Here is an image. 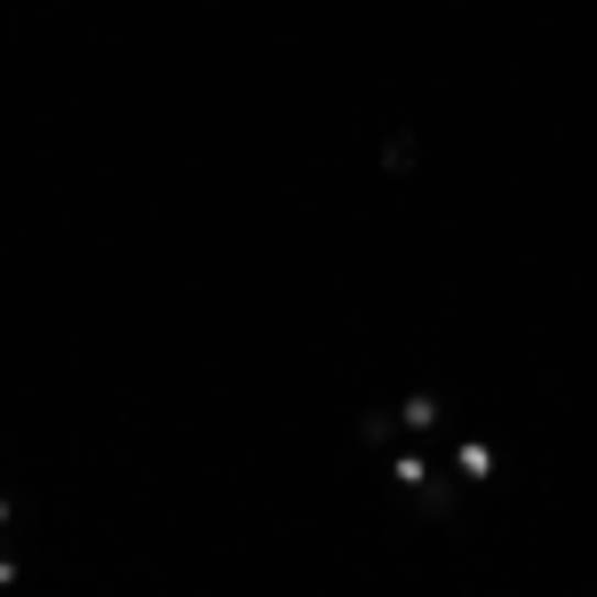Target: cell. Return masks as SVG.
Instances as JSON below:
<instances>
[{
	"label": "cell",
	"mask_w": 597,
	"mask_h": 597,
	"mask_svg": "<svg viewBox=\"0 0 597 597\" xmlns=\"http://www.w3.org/2000/svg\"><path fill=\"white\" fill-rule=\"evenodd\" d=\"M390 478L407 486V502H414L422 518H446V510H454V486H446L439 471H430L422 454H407V446H390Z\"/></svg>",
	"instance_id": "obj_1"
},
{
	"label": "cell",
	"mask_w": 597,
	"mask_h": 597,
	"mask_svg": "<svg viewBox=\"0 0 597 597\" xmlns=\"http://www.w3.org/2000/svg\"><path fill=\"white\" fill-rule=\"evenodd\" d=\"M390 422L407 430V439H430V430L446 422V398H430V390H414V398H398V407H390Z\"/></svg>",
	"instance_id": "obj_2"
},
{
	"label": "cell",
	"mask_w": 597,
	"mask_h": 597,
	"mask_svg": "<svg viewBox=\"0 0 597 597\" xmlns=\"http://www.w3.org/2000/svg\"><path fill=\"white\" fill-rule=\"evenodd\" d=\"M454 471H462V486H486L494 478V446L486 439H454Z\"/></svg>",
	"instance_id": "obj_3"
},
{
	"label": "cell",
	"mask_w": 597,
	"mask_h": 597,
	"mask_svg": "<svg viewBox=\"0 0 597 597\" xmlns=\"http://www.w3.org/2000/svg\"><path fill=\"white\" fill-rule=\"evenodd\" d=\"M16 574H24V566H16V557H9V550H0V589H16Z\"/></svg>",
	"instance_id": "obj_4"
},
{
	"label": "cell",
	"mask_w": 597,
	"mask_h": 597,
	"mask_svg": "<svg viewBox=\"0 0 597 597\" xmlns=\"http://www.w3.org/2000/svg\"><path fill=\"white\" fill-rule=\"evenodd\" d=\"M9 518H16V502H9V494H0V526H9Z\"/></svg>",
	"instance_id": "obj_5"
}]
</instances>
